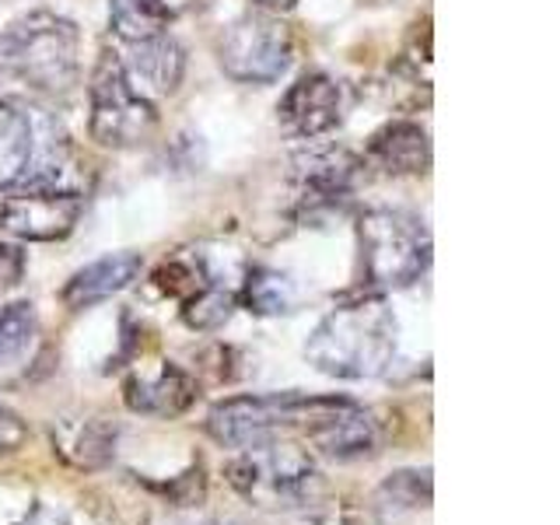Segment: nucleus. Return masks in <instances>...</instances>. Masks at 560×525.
I'll use <instances>...</instances> for the list:
<instances>
[{"label": "nucleus", "instance_id": "nucleus-18", "mask_svg": "<svg viewBox=\"0 0 560 525\" xmlns=\"http://www.w3.org/2000/svg\"><path fill=\"white\" fill-rule=\"evenodd\" d=\"M235 291L224 288L221 280H210V284H203L197 294L186 298V308H183V319L189 329H218L224 326L228 319H232L235 312Z\"/></svg>", "mask_w": 560, "mask_h": 525}, {"label": "nucleus", "instance_id": "nucleus-5", "mask_svg": "<svg viewBox=\"0 0 560 525\" xmlns=\"http://www.w3.org/2000/svg\"><path fill=\"white\" fill-rule=\"evenodd\" d=\"M88 95H92V119H88V127H92V137L102 148L130 151L148 144L151 133L158 130L154 102L130 84L122 60L113 57V52L98 57Z\"/></svg>", "mask_w": 560, "mask_h": 525}, {"label": "nucleus", "instance_id": "nucleus-12", "mask_svg": "<svg viewBox=\"0 0 560 525\" xmlns=\"http://www.w3.org/2000/svg\"><path fill=\"white\" fill-rule=\"evenodd\" d=\"M122 70H127V78L137 92L154 102L162 95H172L175 88L183 84L186 52L165 32V35H154V39H148V43H133L130 57L122 60Z\"/></svg>", "mask_w": 560, "mask_h": 525}, {"label": "nucleus", "instance_id": "nucleus-24", "mask_svg": "<svg viewBox=\"0 0 560 525\" xmlns=\"http://www.w3.org/2000/svg\"><path fill=\"white\" fill-rule=\"evenodd\" d=\"M319 525H378L375 515L358 512V508H332L329 515H323Z\"/></svg>", "mask_w": 560, "mask_h": 525}, {"label": "nucleus", "instance_id": "nucleus-14", "mask_svg": "<svg viewBox=\"0 0 560 525\" xmlns=\"http://www.w3.org/2000/svg\"><path fill=\"white\" fill-rule=\"evenodd\" d=\"M127 407L133 413H148V417H179L192 407L197 399V382L189 372H183L179 364H162L151 375H133L127 382Z\"/></svg>", "mask_w": 560, "mask_h": 525}, {"label": "nucleus", "instance_id": "nucleus-15", "mask_svg": "<svg viewBox=\"0 0 560 525\" xmlns=\"http://www.w3.org/2000/svg\"><path fill=\"white\" fill-rule=\"evenodd\" d=\"M144 270V259L137 253H113L102 256L95 262H88L84 270H78L74 277L67 280L63 288V305L67 308H92L105 298L119 294L122 288H130L133 280Z\"/></svg>", "mask_w": 560, "mask_h": 525}, {"label": "nucleus", "instance_id": "nucleus-9", "mask_svg": "<svg viewBox=\"0 0 560 525\" xmlns=\"http://www.w3.org/2000/svg\"><path fill=\"white\" fill-rule=\"evenodd\" d=\"M302 428L308 431V442L332 459H361L382 445V424L375 413L340 396H319V407L308 413Z\"/></svg>", "mask_w": 560, "mask_h": 525}, {"label": "nucleus", "instance_id": "nucleus-16", "mask_svg": "<svg viewBox=\"0 0 560 525\" xmlns=\"http://www.w3.org/2000/svg\"><path fill=\"white\" fill-rule=\"evenodd\" d=\"M168 22H172V8L165 0H109V25L116 32V39H122L127 46L165 35Z\"/></svg>", "mask_w": 560, "mask_h": 525}, {"label": "nucleus", "instance_id": "nucleus-2", "mask_svg": "<svg viewBox=\"0 0 560 525\" xmlns=\"http://www.w3.org/2000/svg\"><path fill=\"white\" fill-rule=\"evenodd\" d=\"M0 67L32 92H70L81 74V32L70 18L28 11L0 35Z\"/></svg>", "mask_w": 560, "mask_h": 525}, {"label": "nucleus", "instance_id": "nucleus-23", "mask_svg": "<svg viewBox=\"0 0 560 525\" xmlns=\"http://www.w3.org/2000/svg\"><path fill=\"white\" fill-rule=\"evenodd\" d=\"M25 438H28L25 420L18 417L14 410L0 407V455H8V452H14V448H22V445H25Z\"/></svg>", "mask_w": 560, "mask_h": 525}, {"label": "nucleus", "instance_id": "nucleus-3", "mask_svg": "<svg viewBox=\"0 0 560 525\" xmlns=\"http://www.w3.org/2000/svg\"><path fill=\"white\" fill-rule=\"evenodd\" d=\"M364 284L378 291L410 288L431 262V235L407 210H368L358 221Z\"/></svg>", "mask_w": 560, "mask_h": 525}, {"label": "nucleus", "instance_id": "nucleus-8", "mask_svg": "<svg viewBox=\"0 0 560 525\" xmlns=\"http://www.w3.org/2000/svg\"><path fill=\"white\" fill-rule=\"evenodd\" d=\"M84 197L46 189H4L0 197V228L22 242H57L74 232Z\"/></svg>", "mask_w": 560, "mask_h": 525}, {"label": "nucleus", "instance_id": "nucleus-1", "mask_svg": "<svg viewBox=\"0 0 560 525\" xmlns=\"http://www.w3.org/2000/svg\"><path fill=\"white\" fill-rule=\"evenodd\" d=\"M399 323L378 294H361L332 308L312 329L305 358L329 378H378L396 358Z\"/></svg>", "mask_w": 560, "mask_h": 525}, {"label": "nucleus", "instance_id": "nucleus-6", "mask_svg": "<svg viewBox=\"0 0 560 525\" xmlns=\"http://www.w3.org/2000/svg\"><path fill=\"white\" fill-rule=\"evenodd\" d=\"M218 60L232 81L273 84L280 74H288V67L294 60L291 28L270 11L242 14L221 32Z\"/></svg>", "mask_w": 560, "mask_h": 525}, {"label": "nucleus", "instance_id": "nucleus-10", "mask_svg": "<svg viewBox=\"0 0 560 525\" xmlns=\"http://www.w3.org/2000/svg\"><path fill=\"white\" fill-rule=\"evenodd\" d=\"M343 119V88L329 74H312L298 78L284 98L277 102V122L298 140H315L337 130Z\"/></svg>", "mask_w": 560, "mask_h": 525}, {"label": "nucleus", "instance_id": "nucleus-11", "mask_svg": "<svg viewBox=\"0 0 560 525\" xmlns=\"http://www.w3.org/2000/svg\"><path fill=\"white\" fill-rule=\"evenodd\" d=\"M364 158L347 151L343 144H319V137L308 140L302 151L291 158V179L302 197L312 203H332L354 189Z\"/></svg>", "mask_w": 560, "mask_h": 525}, {"label": "nucleus", "instance_id": "nucleus-19", "mask_svg": "<svg viewBox=\"0 0 560 525\" xmlns=\"http://www.w3.org/2000/svg\"><path fill=\"white\" fill-rule=\"evenodd\" d=\"M245 302H249L253 312H259V315H280V312H291L294 288L284 273L256 270V273H249V280H245Z\"/></svg>", "mask_w": 560, "mask_h": 525}, {"label": "nucleus", "instance_id": "nucleus-20", "mask_svg": "<svg viewBox=\"0 0 560 525\" xmlns=\"http://www.w3.org/2000/svg\"><path fill=\"white\" fill-rule=\"evenodd\" d=\"M382 498H393L396 508H428L431 504V472L402 469L382 483Z\"/></svg>", "mask_w": 560, "mask_h": 525}, {"label": "nucleus", "instance_id": "nucleus-17", "mask_svg": "<svg viewBox=\"0 0 560 525\" xmlns=\"http://www.w3.org/2000/svg\"><path fill=\"white\" fill-rule=\"evenodd\" d=\"M39 332V319L28 302H14L0 308V368H11L14 361H22Z\"/></svg>", "mask_w": 560, "mask_h": 525}, {"label": "nucleus", "instance_id": "nucleus-22", "mask_svg": "<svg viewBox=\"0 0 560 525\" xmlns=\"http://www.w3.org/2000/svg\"><path fill=\"white\" fill-rule=\"evenodd\" d=\"M22 277H25V253L18 245L0 242V294L22 284Z\"/></svg>", "mask_w": 560, "mask_h": 525}, {"label": "nucleus", "instance_id": "nucleus-26", "mask_svg": "<svg viewBox=\"0 0 560 525\" xmlns=\"http://www.w3.org/2000/svg\"><path fill=\"white\" fill-rule=\"evenodd\" d=\"M210 525H235V522H210Z\"/></svg>", "mask_w": 560, "mask_h": 525}, {"label": "nucleus", "instance_id": "nucleus-7", "mask_svg": "<svg viewBox=\"0 0 560 525\" xmlns=\"http://www.w3.org/2000/svg\"><path fill=\"white\" fill-rule=\"evenodd\" d=\"M315 407H319V396H305V393L235 396L210 410L207 431L214 434V442L228 448H249L277 438L280 428L305 424Z\"/></svg>", "mask_w": 560, "mask_h": 525}, {"label": "nucleus", "instance_id": "nucleus-25", "mask_svg": "<svg viewBox=\"0 0 560 525\" xmlns=\"http://www.w3.org/2000/svg\"><path fill=\"white\" fill-rule=\"evenodd\" d=\"M253 4L267 8V11H288V8H294V0H253Z\"/></svg>", "mask_w": 560, "mask_h": 525}, {"label": "nucleus", "instance_id": "nucleus-4", "mask_svg": "<svg viewBox=\"0 0 560 525\" xmlns=\"http://www.w3.org/2000/svg\"><path fill=\"white\" fill-rule=\"evenodd\" d=\"M228 480L245 501L259 508H298L312 501L319 487V469L312 455L294 445H280L277 438L242 448L228 463Z\"/></svg>", "mask_w": 560, "mask_h": 525}, {"label": "nucleus", "instance_id": "nucleus-21", "mask_svg": "<svg viewBox=\"0 0 560 525\" xmlns=\"http://www.w3.org/2000/svg\"><path fill=\"white\" fill-rule=\"evenodd\" d=\"M399 70H402V74H410L413 81H420V84L431 81V32H428V22L413 25L410 43L402 46V52H399Z\"/></svg>", "mask_w": 560, "mask_h": 525}, {"label": "nucleus", "instance_id": "nucleus-13", "mask_svg": "<svg viewBox=\"0 0 560 525\" xmlns=\"http://www.w3.org/2000/svg\"><path fill=\"white\" fill-rule=\"evenodd\" d=\"M364 162H372L385 175H424L431 168V137L420 122L410 119L385 122L368 140Z\"/></svg>", "mask_w": 560, "mask_h": 525}]
</instances>
